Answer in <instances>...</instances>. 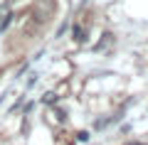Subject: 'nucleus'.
I'll list each match as a JSON object with an SVG mask.
<instances>
[{"mask_svg": "<svg viewBox=\"0 0 148 145\" xmlns=\"http://www.w3.org/2000/svg\"><path fill=\"white\" fill-rule=\"evenodd\" d=\"M72 35H74V39H77V42H82V39H84V30H82L79 25H77V27H72Z\"/></svg>", "mask_w": 148, "mask_h": 145, "instance_id": "f257e3e1", "label": "nucleus"}, {"mask_svg": "<svg viewBox=\"0 0 148 145\" xmlns=\"http://www.w3.org/2000/svg\"><path fill=\"white\" fill-rule=\"evenodd\" d=\"M0 15H8V10H5V5H0Z\"/></svg>", "mask_w": 148, "mask_h": 145, "instance_id": "f03ea898", "label": "nucleus"}, {"mask_svg": "<svg viewBox=\"0 0 148 145\" xmlns=\"http://www.w3.org/2000/svg\"><path fill=\"white\" fill-rule=\"evenodd\" d=\"M136 145H143V143H136Z\"/></svg>", "mask_w": 148, "mask_h": 145, "instance_id": "7ed1b4c3", "label": "nucleus"}]
</instances>
